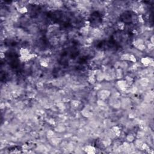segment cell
Returning <instances> with one entry per match:
<instances>
[{"instance_id": "obj_1", "label": "cell", "mask_w": 154, "mask_h": 154, "mask_svg": "<svg viewBox=\"0 0 154 154\" xmlns=\"http://www.w3.org/2000/svg\"><path fill=\"white\" fill-rule=\"evenodd\" d=\"M102 15L99 11H94L90 14L89 20L91 25L93 26H97L99 25L102 22Z\"/></svg>"}, {"instance_id": "obj_2", "label": "cell", "mask_w": 154, "mask_h": 154, "mask_svg": "<svg viewBox=\"0 0 154 154\" xmlns=\"http://www.w3.org/2000/svg\"><path fill=\"white\" fill-rule=\"evenodd\" d=\"M135 14H134V13L130 11L124 12L121 16V20L126 23L130 24L132 23L134 20H135L134 19H135Z\"/></svg>"}]
</instances>
